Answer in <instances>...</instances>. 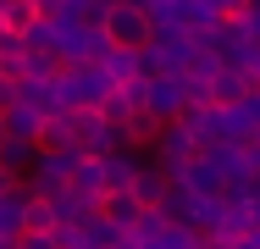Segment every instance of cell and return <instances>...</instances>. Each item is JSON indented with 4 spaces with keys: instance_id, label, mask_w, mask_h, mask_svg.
Instances as JSON below:
<instances>
[{
    "instance_id": "cell-1",
    "label": "cell",
    "mask_w": 260,
    "mask_h": 249,
    "mask_svg": "<svg viewBox=\"0 0 260 249\" xmlns=\"http://www.w3.org/2000/svg\"><path fill=\"white\" fill-rule=\"evenodd\" d=\"M100 34H105V45L116 55H144L150 39H155V22H150V11L139 0H116V6H105Z\"/></svg>"
},
{
    "instance_id": "cell-2",
    "label": "cell",
    "mask_w": 260,
    "mask_h": 249,
    "mask_svg": "<svg viewBox=\"0 0 260 249\" xmlns=\"http://www.w3.org/2000/svg\"><path fill=\"white\" fill-rule=\"evenodd\" d=\"M249 100H255V72L216 61V72H210L205 89H200V105H205L210 116H238V111H249Z\"/></svg>"
},
{
    "instance_id": "cell-3",
    "label": "cell",
    "mask_w": 260,
    "mask_h": 249,
    "mask_svg": "<svg viewBox=\"0 0 260 249\" xmlns=\"http://www.w3.org/2000/svg\"><path fill=\"white\" fill-rule=\"evenodd\" d=\"M94 210H100V222L111 227V233H133V227L150 216V205L139 199L133 183H105L100 194H94Z\"/></svg>"
},
{
    "instance_id": "cell-4",
    "label": "cell",
    "mask_w": 260,
    "mask_h": 249,
    "mask_svg": "<svg viewBox=\"0 0 260 249\" xmlns=\"http://www.w3.org/2000/svg\"><path fill=\"white\" fill-rule=\"evenodd\" d=\"M50 17H45V6L39 0H0V34L6 39H28V34H39Z\"/></svg>"
},
{
    "instance_id": "cell-5",
    "label": "cell",
    "mask_w": 260,
    "mask_h": 249,
    "mask_svg": "<svg viewBox=\"0 0 260 249\" xmlns=\"http://www.w3.org/2000/svg\"><path fill=\"white\" fill-rule=\"evenodd\" d=\"M34 149H39V155H67V149H72V139H67V128H61L55 111L34 122Z\"/></svg>"
},
{
    "instance_id": "cell-6",
    "label": "cell",
    "mask_w": 260,
    "mask_h": 249,
    "mask_svg": "<svg viewBox=\"0 0 260 249\" xmlns=\"http://www.w3.org/2000/svg\"><path fill=\"white\" fill-rule=\"evenodd\" d=\"M210 11H216V22L244 28V22H249V11H255V0H210Z\"/></svg>"
}]
</instances>
